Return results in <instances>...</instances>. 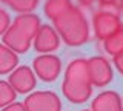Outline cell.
<instances>
[{
    "mask_svg": "<svg viewBox=\"0 0 123 111\" xmlns=\"http://www.w3.org/2000/svg\"><path fill=\"white\" fill-rule=\"evenodd\" d=\"M26 111H62V100L54 91L40 90L26 94L22 102Z\"/></svg>",
    "mask_w": 123,
    "mask_h": 111,
    "instance_id": "cell-5",
    "label": "cell"
},
{
    "mask_svg": "<svg viewBox=\"0 0 123 111\" xmlns=\"http://www.w3.org/2000/svg\"><path fill=\"white\" fill-rule=\"evenodd\" d=\"M123 26V22L118 14L109 13L105 9H98L92 14V33L95 39L103 42L115 31H118Z\"/></svg>",
    "mask_w": 123,
    "mask_h": 111,
    "instance_id": "cell-3",
    "label": "cell"
},
{
    "mask_svg": "<svg viewBox=\"0 0 123 111\" xmlns=\"http://www.w3.org/2000/svg\"><path fill=\"white\" fill-rule=\"evenodd\" d=\"M86 62H88V72H89L92 86L102 88L112 82L114 70L111 66V62L105 56H92Z\"/></svg>",
    "mask_w": 123,
    "mask_h": 111,
    "instance_id": "cell-6",
    "label": "cell"
},
{
    "mask_svg": "<svg viewBox=\"0 0 123 111\" xmlns=\"http://www.w3.org/2000/svg\"><path fill=\"white\" fill-rule=\"evenodd\" d=\"M15 97H17V93L9 85V82L0 79V110L15 102Z\"/></svg>",
    "mask_w": 123,
    "mask_h": 111,
    "instance_id": "cell-16",
    "label": "cell"
},
{
    "mask_svg": "<svg viewBox=\"0 0 123 111\" xmlns=\"http://www.w3.org/2000/svg\"><path fill=\"white\" fill-rule=\"evenodd\" d=\"M0 2L18 14L32 13L38 5V0H0Z\"/></svg>",
    "mask_w": 123,
    "mask_h": 111,
    "instance_id": "cell-15",
    "label": "cell"
},
{
    "mask_svg": "<svg viewBox=\"0 0 123 111\" xmlns=\"http://www.w3.org/2000/svg\"><path fill=\"white\" fill-rule=\"evenodd\" d=\"M77 2H79L82 6H86V8H89V6H92V3H94L95 0H77Z\"/></svg>",
    "mask_w": 123,
    "mask_h": 111,
    "instance_id": "cell-21",
    "label": "cell"
},
{
    "mask_svg": "<svg viewBox=\"0 0 123 111\" xmlns=\"http://www.w3.org/2000/svg\"><path fill=\"white\" fill-rule=\"evenodd\" d=\"M62 93L65 99L71 103L80 105L89 100L92 94V85L88 72V62L86 59H72L66 65L65 77L62 82Z\"/></svg>",
    "mask_w": 123,
    "mask_h": 111,
    "instance_id": "cell-1",
    "label": "cell"
},
{
    "mask_svg": "<svg viewBox=\"0 0 123 111\" xmlns=\"http://www.w3.org/2000/svg\"><path fill=\"white\" fill-rule=\"evenodd\" d=\"M103 49L111 57L123 52V26L118 31H115L112 36H109L106 40H103Z\"/></svg>",
    "mask_w": 123,
    "mask_h": 111,
    "instance_id": "cell-14",
    "label": "cell"
},
{
    "mask_svg": "<svg viewBox=\"0 0 123 111\" xmlns=\"http://www.w3.org/2000/svg\"><path fill=\"white\" fill-rule=\"evenodd\" d=\"M18 66V54L0 42V76L9 74L14 68Z\"/></svg>",
    "mask_w": 123,
    "mask_h": 111,
    "instance_id": "cell-13",
    "label": "cell"
},
{
    "mask_svg": "<svg viewBox=\"0 0 123 111\" xmlns=\"http://www.w3.org/2000/svg\"><path fill=\"white\" fill-rule=\"evenodd\" d=\"M32 71L42 82L51 83L59 79L62 72V60L55 54H40L32 60Z\"/></svg>",
    "mask_w": 123,
    "mask_h": 111,
    "instance_id": "cell-4",
    "label": "cell"
},
{
    "mask_svg": "<svg viewBox=\"0 0 123 111\" xmlns=\"http://www.w3.org/2000/svg\"><path fill=\"white\" fill-rule=\"evenodd\" d=\"M72 0H46L43 5V13L49 20H55L57 17L63 16L68 9L72 8Z\"/></svg>",
    "mask_w": 123,
    "mask_h": 111,
    "instance_id": "cell-12",
    "label": "cell"
},
{
    "mask_svg": "<svg viewBox=\"0 0 123 111\" xmlns=\"http://www.w3.org/2000/svg\"><path fill=\"white\" fill-rule=\"evenodd\" d=\"M82 111H91V110H82Z\"/></svg>",
    "mask_w": 123,
    "mask_h": 111,
    "instance_id": "cell-23",
    "label": "cell"
},
{
    "mask_svg": "<svg viewBox=\"0 0 123 111\" xmlns=\"http://www.w3.org/2000/svg\"><path fill=\"white\" fill-rule=\"evenodd\" d=\"M62 39L55 28L51 25H42L32 40V46L38 54H52L60 48Z\"/></svg>",
    "mask_w": 123,
    "mask_h": 111,
    "instance_id": "cell-8",
    "label": "cell"
},
{
    "mask_svg": "<svg viewBox=\"0 0 123 111\" xmlns=\"http://www.w3.org/2000/svg\"><path fill=\"white\" fill-rule=\"evenodd\" d=\"M11 25L15 26L18 31H22L28 39L34 40L37 31L42 26V22H40V17H38L37 14L26 13V14H18V16L11 22Z\"/></svg>",
    "mask_w": 123,
    "mask_h": 111,
    "instance_id": "cell-11",
    "label": "cell"
},
{
    "mask_svg": "<svg viewBox=\"0 0 123 111\" xmlns=\"http://www.w3.org/2000/svg\"><path fill=\"white\" fill-rule=\"evenodd\" d=\"M8 82H9V85L14 88V91L17 94H29L34 91V88L37 85V77L31 66L18 65L17 68H14L9 72Z\"/></svg>",
    "mask_w": 123,
    "mask_h": 111,
    "instance_id": "cell-7",
    "label": "cell"
},
{
    "mask_svg": "<svg viewBox=\"0 0 123 111\" xmlns=\"http://www.w3.org/2000/svg\"><path fill=\"white\" fill-rule=\"evenodd\" d=\"M52 23L60 39L68 46H82L91 37L89 22L79 6H72Z\"/></svg>",
    "mask_w": 123,
    "mask_h": 111,
    "instance_id": "cell-2",
    "label": "cell"
},
{
    "mask_svg": "<svg viewBox=\"0 0 123 111\" xmlns=\"http://www.w3.org/2000/svg\"><path fill=\"white\" fill-rule=\"evenodd\" d=\"M0 111H26V108L23 106L22 102H12L11 105L5 106V108H2Z\"/></svg>",
    "mask_w": 123,
    "mask_h": 111,
    "instance_id": "cell-19",
    "label": "cell"
},
{
    "mask_svg": "<svg viewBox=\"0 0 123 111\" xmlns=\"http://www.w3.org/2000/svg\"><path fill=\"white\" fill-rule=\"evenodd\" d=\"M112 63H114L115 70L123 76V52H120V54H117V56L112 57Z\"/></svg>",
    "mask_w": 123,
    "mask_h": 111,
    "instance_id": "cell-18",
    "label": "cell"
},
{
    "mask_svg": "<svg viewBox=\"0 0 123 111\" xmlns=\"http://www.w3.org/2000/svg\"><path fill=\"white\" fill-rule=\"evenodd\" d=\"M2 37H3L2 43L6 45L9 49H12L15 54H25V52H28V49L32 45V40L28 39L22 31H18L12 25L6 29V33Z\"/></svg>",
    "mask_w": 123,
    "mask_h": 111,
    "instance_id": "cell-10",
    "label": "cell"
},
{
    "mask_svg": "<svg viewBox=\"0 0 123 111\" xmlns=\"http://www.w3.org/2000/svg\"><path fill=\"white\" fill-rule=\"evenodd\" d=\"M11 16L9 13H8L6 9L0 8V36H3V34L6 33V29L11 26Z\"/></svg>",
    "mask_w": 123,
    "mask_h": 111,
    "instance_id": "cell-17",
    "label": "cell"
},
{
    "mask_svg": "<svg viewBox=\"0 0 123 111\" xmlns=\"http://www.w3.org/2000/svg\"><path fill=\"white\" fill-rule=\"evenodd\" d=\"M91 111H123L122 96L114 90L102 91L94 97Z\"/></svg>",
    "mask_w": 123,
    "mask_h": 111,
    "instance_id": "cell-9",
    "label": "cell"
},
{
    "mask_svg": "<svg viewBox=\"0 0 123 111\" xmlns=\"http://www.w3.org/2000/svg\"><path fill=\"white\" fill-rule=\"evenodd\" d=\"M118 8H120V11H123V0H118Z\"/></svg>",
    "mask_w": 123,
    "mask_h": 111,
    "instance_id": "cell-22",
    "label": "cell"
},
{
    "mask_svg": "<svg viewBox=\"0 0 123 111\" xmlns=\"http://www.w3.org/2000/svg\"><path fill=\"white\" fill-rule=\"evenodd\" d=\"M100 6H112V5H118V0H97Z\"/></svg>",
    "mask_w": 123,
    "mask_h": 111,
    "instance_id": "cell-20",
    "label": "cell"
}]
</instances>
